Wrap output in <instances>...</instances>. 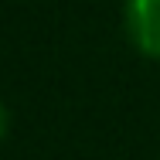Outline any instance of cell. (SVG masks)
Returning a JSON list of instances; mask_svg holds the SVG:
<instances>
[{
	"mask_svg": "<svg viewBox=\"0 0 160 160\" xmlns=\"http://www.w3.org/2000/svg\"><path fill=\"white\" fill-rule=\"evenodd\" d=\"M126 28L133 44L147 58H160V0H129Z\"/></svg>",
	"mask_w": 160,
	"mask_h": 160,
	"instance_id": "6da1fadb",
	"label": "cell"
},
{
	"mask_svg": "<svg viewBox=\"0 0 160 160\" xmlns=\"http://www.w3.org/2000/svg\"><path fill=\"white\" fill-rule=\"evenodd\" d=\"M7 126H10V116H7V109L0 106V140L7 136Z\"/></svg>",
	"mask_w": 160,
	"mask_h": 160,
	"instance_id": "7a4b0ae2",
	"label": "cell"
}]
</instances>
